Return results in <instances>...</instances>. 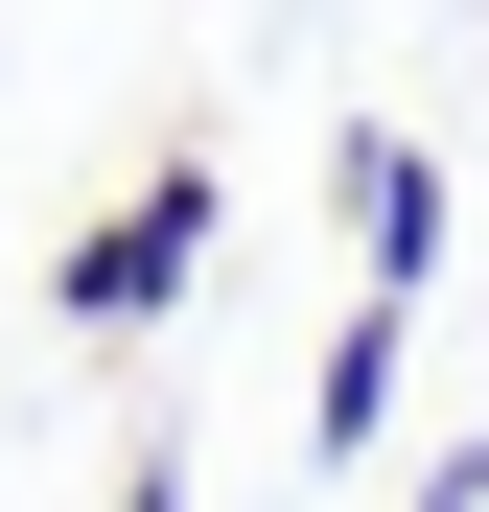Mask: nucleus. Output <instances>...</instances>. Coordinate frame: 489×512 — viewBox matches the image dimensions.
Masks as SVG:
<instances>
[{"label": "nucleus", "mask_w": 489, "mask_h": 512, "mask_svg": "<svg viewBox=\"0 0 489 512\" xmlns=\"http://www.w3.org/2000/svg\"><path fill=\"white\" fill-rule=\"evenodd\" d=\"M210 210H233V187H210V163H187V140H163V163H140V187H117L94 233H70V280H47V303H70V326H94V350H117V326H163V303H187V280H210Z\"/></svg>", "instance_id": "nucleus-1"}, {"label": "nucleus", "mask_w": 489, "mask_h": 512, "mask_svg": "<svg viewBox=\"0 0 489 512\" xmlns=\"http://www.w3.org/2000/svg\"><path fill=\"white\" fill-rule=\"evenodd\" d=\"M326 233H350V280L420 303V280H443V163L396 140V117H350V140H326Z\"/></svg>", "instance_id": "nucleus-2"}, {"label": "nucleus", "mask_w": 489, "mask_h": 512, "mask_svg": "<svg viewBox=\"0 0 489 512\" xmlns=\"http://www.w3.org/2000/svg\"><path fill=\"white\" fill-rule=\"evenodd\" d=\"M396 373H420V303L350 280V326H326V373H303V443H326V466H373V443H396Z\"/></svg>", "instance_id": "nucleus-3"}, {"label": "nucleus", "mask_w": 489, "mask_h": 512, "mask_svg": "<svg viewBox=\"0 0 489 512\" xmlns=\"http://www.w3.org/2000/svg\"><path fill=\"white\" fill-rule=\"evenodd\" d=\"M117 512H187V443H140V466H117Z\"/></svg>", "instance_id": "nucleus-4"}]
</instances>
